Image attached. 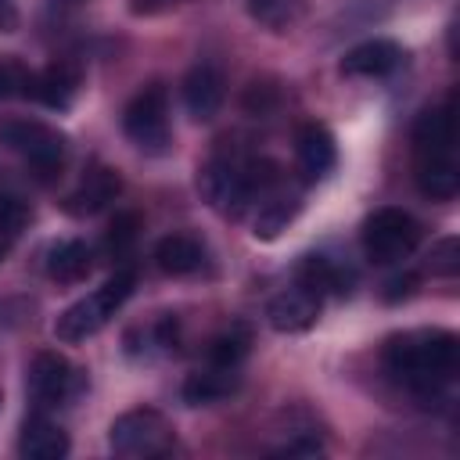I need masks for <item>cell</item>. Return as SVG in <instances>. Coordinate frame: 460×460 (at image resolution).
I'll return each instance as SVG.
<instances>
[{"label": "cell", "mask_w": 460, "mask_h": 460, "mask_svg": "<svg viewBox=\"0 0 460 460\" xmlns=\"http://www.w3.org/2000/svg\"><path fill=\"white\" fill-rule=\"evenodd\" d=\"M237 385H241L237 367H216V363H208L205 370H194V374L183 381L180 392H183V402H187V406H212V402L234 395Z\"/></svg>", "instance_id": "16"}, {"label": "cell", "mask_w": 460, "mask_h": 460, "mask_svg": "<svg viewBox=\"0 0 460 460\" xmlns=\"http://www.w3.org/2000/svg\"><path fill=\"white\" fill-rule=\"evenodd\" d=\"M25 385H29V399L36 402V410H54L79 395L83 370H75L61 352H36Z\"/></svg>", "instance_id": "7"}, {"label": "cell", "mask_w": 460, "mask_h": 460, "mask_svg": "<svg viewBox=\"0 0 460 460\" xmlns=\"http://www.w3.org/2000/svg\"><path fill=\"white\" fill-rule=\"evenodd\" d=\"M18 453H22L25 460H61V456L68 453V435H65V428H58V424L47 420L43 413H32V417L22 424Z\"/></svg>", "instance_id": "17"}, {"label": "cell", "mask_w": 460, "mask_h": 460, "mask_svg": "<svg viewBox=\"0 0 460 460\" xmlns=\"http://www.w3.org/2000/svg\"><path fill=\"white\" fill-rule=\"evenodd\" d=\"M29 223V205L14 194H0V241H14Z\"/></svg>", "instance_id": "26"}, {"label": "cell", "mask_w": 460, "mask_h": 460, "mask_svg": "<svg viewBox=\"0 0 460 460\" xmlns=\"http://www.w3.org/2000/svg\"><path fill=\"white\" fill-rule=\"evenodd\" d=\"M456 359H460V341L453 331H442V327L392 334L381 349L385 370L424 402L442 395V388L456 374Z\"/></svg>", "instance_id": "1"}, {"label": "cell", "mask_w": 460, "mask_h": 460, "mask_svg": "<svg viewBox=\"0 0 460 460\" xmlns=\"http://www.w3.org/2000/svg\"><path fill=\"white\" fill-rule=\"evenodd\" d=\"M295 155H298V169L309 183L323 180L334 162H338V144L331 137V129L323 122H302L295 133Z\"/></svg>", "instance_id": "11"}, {"label": "cell", "mask_w": 460, "mask_h": 460, "mask_svg": "<svg viewBox=\"0 0 460 460\" xmlns=\"http://www.w3.org/2000/svg\"><path fill=\"white\" fill-rule=\"evenodd\" d=\"M320 302H323L320 295H313V291H305L302 284H295V288L280 291V295L266 305V320H270V327H273L277 334H302V331H309V327L316 323Z\"/></svg>", "instance_id": "10"}, {"label": "cell", "mask_w": 460, "mask_h": 460, "mask_svg": "<svg viewBox=\"0 0 460 460\" xmlns=\"http://www.w3.org/2000/svg\"><path fill=\"white\" fill-rule=\"evenodd\" d=\"M122 133L144 155L169 151V93L162 83H147L122 111Z\"/></svg>", "instance_id": "6"}, {"label": "cell", "mask_w": 460, "mask_h": 460, "mask_svg": "<svg viewBox=\"0 0 460 460\" xmlns=\"http://www.w3.org/2000/svg\"><path fill=\"white\" fill-rule=\"evenodd\" d=\"M298 284H302L305 291L320 295V298H323L327 291L345 295L349 284H352V273H345L341 266H334V262L323 259V255H305V259L298 262Z\"/></svg>", "instance_id": "21"}, {"label": "cell", "mask_w": 460, "mask_h": 460, "mask_svg": "<svg viewBox=\"0 0 460 460\" xmlns=\"http://www.w3.org/2000/svg\"><path fill=\"white\" fill-rule=\"evenodd\" d=\"M119 194H122V176H119L115 169H108V165H97V169H90V172L79 180V187L61 201V208H65L68 216L83 219V216L104 212Z\"/></svg>", "instance_id": "9"}, {"label": "cell", "mask_w": 460, "mask_h": 460, "mask_svg": "<svg viewBox=\"0 0 460 460\" xmlns=\"http://www.w3.org/2000/svg\"><path fill=\"white\" fill-rule=\"evenodd\" d=\"M359 241H363V255L374 266H392V262H402L417 252L420 223L402 208H377L363 219Z\"/></svg>", "instance_id": "4"}, {"label": "cell", "mask_w": 460, "mask_h": 460, "mask_svg": "<svg viewBox=\"0 0 460 460\" xmlns=\"http://www.w3.org/2000/svg\"><path fill=\"white\" fill-rule=\"evenodd\" d=\"M252 349V334L244 323H230L226 331H219L212 341H208V363L216 367H241L244 356Z\"/></svg>", "instance_id": "23"}, {"label": "cell", "mask_w": 460, "mask_h": 460, "mask_svg": "<svg viewBox=\"0 0 460 460\" xmlns=\"http://www.w3.org/2000/svg\"><path fill=\"white\" fill-rule=\"evenodd\" d=\"M223 75L216 65H194L183 75V108L194 122H208L216 119V111L223 108Z\"/></svg>", "instance_id": "15"}, {"label": "cell", "mask_w": 460, "mask_h": 460, "mask_svg": "<svg viewBox=\"0 0 460 460\" xmlns=\"http://www.w3.org/2000/svg\"><path fill=\"white\" fill-rule=\"evenodd\" d=\"M198 190L216 212H223L230 219H237L255 201L248 183H244V162H230V158L205 162L198 172Z\"/></svg>", "instance_id": "8"}, {"label": "cell", "mask_w": 460, "mask_h": 460, "mask_svg": "<svg viewBox=\"0 0 460 460\" xmlns=\"http://www.w3.org/2000/svg\"><path fill=\"white\" fill-rule=\"evenodd\" d=\"M75 90H79V68H75L72 61H54V65H47L43 72H32V75H29L25 97L40 101L43 108L65 111V108L75 101Z\"/></svg>", "instance_id": "14"}, {"label": "cell", "mask_w": 460, "mask_h": 460, "mask_svg": "<svg viewBox=\"0 0 460 460\" xmlns=\"http://www.w3.org/2000/svg\"><path fill=\"white\" fill-rule=\"evenodd\" d=\"M453 144H456V119H453V97H446L442 108L420 111L413 126V151L417 158H442L453 155Z\"/></svg>", "instance_id": "13"}, {"label": "cell", "mask_w": 460, "mask_h": 460, "mask_svg": "<svg viewBox=\"0 0 460 460\" xmlns=\"http://www.w3.org/2000/svg\"><path fill=\"white\" fill-rule=\"evenodd\" d=\"M133 284H137L133 270H115L93 295L72 302V305L54 320V338L65 341V345H79V341L93 338V334L126 305V298L133 295Z\"/></svg>", "instance_id": "2"}, {"label": "cell", "mask_w": 460, "mask_h": 460, "mask_svg": "<svg viewBox=\"0 0 460 460\" xmlns=\"http://www.w3.org/2000/svg\"><path fill=\"white\" fill-rule=\"evenodd\" d=\"M108 446L119 456H140L144 460V456H165V453H172L176 435H172L169 420L158 410L144 406V410H126V413H119L111 420Z\"/></svg>", "instance_id": "5"}, {"label": "cell", "mask_w": 460, "mask_h": 460, "mask_svg": "<svg viewBox=\"0 0 460 460\" xmlns=\"http://www.w3.org/2000/svg\"><path fill=\"white\" fill-rule=\"evenodd\" d=\"M417 187L424 198L431 201H453L460 190V172H456V158L442 155V158H417Z\"/></svg>", "instance_id": "20"}, {"label": "cell", "mask_w": 460, "mask_h": 460, "mask_svg": "<svg viewBox=\"0 0 460 460\" xmlns=\"http://www.w3.org/2000/svg\"><path fill=\"white\" fill-rule=\"evenodd\" d=\"M155 262L169 277H187L205 262V248L190 234H169V237H162L155 244Z\"/></svg>", "instance_id": "18"}, {"label": "cell", "mask_w": 460, "mask_h": 460, "mask_svg": "<svg viewBox=\"0 0 460 460\" xmlns=\"http://www.w3.org/2000/svg\"><path fill=\"white\" fill-rule=\"evenodd\" d=\"M47 277L50 280H58V284H79V280H86L90 277V270H93V255H90V248L83 244V241H58V244H50V252H47Z\"/></svg>", "instance_id": "19"}, {"label": "cell", "mask_w": 460, "mask_h": 460, "mask_svg": "<svg viewBox=\"0 0 460 460\" xmlns=\"http://www.w3.org/2000/svg\"><path fill=\"white\" fill-rule=\"evenodd\" d=\"M29 68L14 58H0V101L7 97H25V86H29Z\"/></svg>", "instance_id": "28"}, {"label": "cell", "mask_w": 460, "mask_h": 460, "mask_svg": "<svg viewBox=\"0 0 460 460\" xmlns=\"http://www.w3.org/2000/svg\"><path fill=\"white\" fill-rule=\"evenodd\" d=\"M18 25V14L11 7V0H0V32H11Z\"/></svg>", "instance_id": "30"}, {"label": "cell", "mask_w": 460, "mask_h": 460, "mask_svg": "<svg viewBox=\"0 0 460 460\" xmlns=\"http://www.w3.org/2000/svg\"><path fill=\"white\" fill-rule=\"evenodd\" d=\"M298 208H302V201H298L295 194L270 198V201L255 212V219H252V237H255V241H277V237L295 223Z\"/></svg>", "instance_id": "22"}, {"label": "cell", "mask_w": 460, "mask_h": 460, "mask_svg": "<svg viewBox=\"0 0 460 460\" xmlns=\"http://www.w3.org/2000/svg\"><path fill=\"white\" fill-rule=\"evenodd\" d=\"M402 65V47L395 40L374 36L356 43L345 58H341V75H356V79H381L388 72H395Z\"/></svg>", "instance_id": "12"}, {"label": "cell", "mask_w": 460, "mask_h": 460, "mask_svg": "<svg viewBox=\"0 0 460 460\" xmlns=\"http://www.w3.org/2000/svg\"><path fill=\"white\" fill-rule=\"evenodd\" d=\"M428 270H431L435 277H453V273L460 270V241H456V237H442L438 244H431Z\"/></svg>", "instance_id": "27"}, {"label": "cell", "mask_w": 460, "mask_h": 460, "mask_svg": "<svg viewBox=\"0 0 460 460\" xmlns=\"http://www.w3.org/2000/svg\"><path fill=\"white\" fill-rule=\"evenodd\" d=\"M0 144L7 151L22 155L25 165L32 169V176L40 183H50L54 176H61L68 144L47 122H36V119H4L0 122Z\"/></svg>", "instance_id": "3"}, {"label": "cell", "mask_w": 460, "mask_h": 460, "mask_svg": "<svg viewBox=\"0 0 460 460\" xmlns=\"http://www.w3.org/2000/svg\"><path fill=\"white\" fill-rule=\"evenodd\" d=\"M417 273H399L385 284V302H402V298H413L417 295Z\"/></svg>", "instance_id": "29"}, {"label": "cell", "mask_w": 460, "mask_h": 460, "mask_svg": "<svg viewBox=\"0 0 460 460\" xmlns=\"http://www.w3.org/2000/svg\"><path fill=\"white\" fill-rule=\"evenodd\" d=\"M137 237H140V212H133V208L115 212V219L108 223V234H104V252L111 259H126L133 252Z\"/></svg>", "instance_id": "24"}, {"label": "cell", "mask_w": 460, "mask_h": 460, "mask_svg": "<svg viewBox=\"0 0 460 460\" xmlns=\"http://www.w3.org/2000/svg\"><path fill=\"white\" fill-rule=\"evenodd\" d=\"M252 18H259L266 29L284 32L288 25H295L298 18V0H248Z\"/></svg>", "instance_id": "25"}]
</instances>
